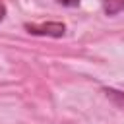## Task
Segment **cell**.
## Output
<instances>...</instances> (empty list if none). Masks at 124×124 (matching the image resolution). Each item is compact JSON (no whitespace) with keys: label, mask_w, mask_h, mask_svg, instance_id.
<instances>
[{"label":"cell","mask_w":124,"mask_h":124,"mask_svg":"<svg viewBox=\"0 0 124 124\" xmlns=\"http://www.w3.org/2000/svg\"><path fill=\"white\" fill-rule=\"evenodd\" d=\"M23 29L31 35H37V37H64L66 33V25L62 21H46V23H25Z\"/></svg>","instance_id":"obj_1"},{"label":"cell","mask_w":124,"mask_h":124,"mask_svg":"<svg viewBox=\"0 0 124 124\" xmlns=\"http://www.w3.org/2000/svg\"><path fill=\"white\" fill-rule=\"evenodd\" d=\"M58 4H62V6H68V8H74V6H79V2L81 0H56Z\"/></svg>","instance_id":"obj_4"},{"label":"cell","mask_w":124,"mask_h":124,"mask_svg":"<svg viewBox=\"0 0 124 124\" xmlns=\"http://www.w3.org/2000/svg\"><path fill=\"white\" fill-rule=\"evenodd\" d=\"M4 17H6V6H4V4L0 2V21H2Z\"/></svg>","instance_id":"obj_5"},{"label":"cell","mask_w":124,"mask_h":124,"mask_svg":"<svg viewBox=\"0 0 124 124\" xmlns=\"http://www.w3.org/2000/svg\"><path fill=\"white\" fill-rule=\"evenodd\" d=\"M103 10L107 16H118L124 12V0H103Z\"/></svg>","instance_id":"obj_2"},{"label":"cell","mask_w":124,"mask_h":124,"mask_svg":"<svg viewBox=\"0 0 124 124\" xmlns=\"http://www.w3.org/2000/svg\"><path fill=\"white\" fill-rule=\"evenodd\" d=\"M103 93H105L116 107H120V108L124 110V91H118V89H114V87H103Z\"/></svg>","instance_id":"obj_3"}]
</instances>
